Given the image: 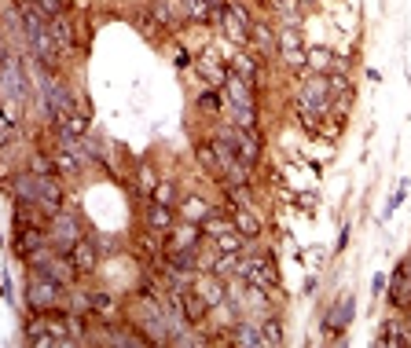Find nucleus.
<instances>
[{"label": "nucleus", "instance_id": "obj_1", "mask_svg": "<svg viewBox=\"0 0 411 348\" xmlns=\"http://www.w3.org/2000/svg\"><path fill=\"white\" fill-rule=\"evenodd\" d=\"M23 34H26V45L37 55L40 66L56 70L59 66V45H56V37H51V29H48V18L40 15L34 4H23Z\"/></svg>", "mask_w": 411, "mask_h": 348}, {"label": "nucleus", "instance_id": "obj_2", "mask_svg": "<svg viewBox=\"0 0 411 348\" xmlns=\"http://www.w3.org/2000/svg\"><path fill=\"white\" fill-rule=\"evenodd\" d=\"M40 99H45V110H48V118L51 121H59V118H67V114L73 110V99H70V92L62 88V84L51 77V70L40 73Z\"/></svg>", "mask_w": 411, "mask_h": 348}, {"label": "nucleus", "instance_id": "obj_3", "mask_svg": "<svg viewBox=\"0 0 411 348\" xmlns=\"http://www.w3.org/2000/svg\"><path fill=\"white\" fill-rule=\"evenodd\" d=\"M30 264L37 268V275H45L51 282H62V286H67V282L73 279V271H78V268H73V260H67L62 253H59V257H56V253H37Z\"/></svg>", "mask_w": 411, "mask_h": 348}, {"label": "nucleus", "instance_id": "obj_4", "mask_svg": "<svg viewBox=\"0 0 411 348\" xmlns=\"http://www.w3.org/2000/svg\"><path fill=\"white\" fill-rule=\"evenodd\" d=\"M59 293H62V282H51V279H45V275H37V279L26 286L30 308H37V312L56 308V304H59Z\"/></svg>", "mask_w": 411, "mask_h": 348}, {"label": "nucleus", "instance_id": "obj_5", "mask_svg": "<svg viewBox=\"0 0 411 348\" xmlns=\"http://www.w3.org/2000/svg\"><path fill=\"white\" fill-rule=\"evenodd\" d=\"M78 242H81L78 220H73L70 213H56V220H51V246H56L59 253H70Z\"/></svg>", "mask_w": 411, "mask_h": 348}, {"label": "nucleus", "instance_id": "obj_6", "mask_svg": "<svg viewBox=\"0 0 411 348\" xmlns=\"http://www.w3.org/2000/svg\"><path fill=\"white\" fill-rule=\"evenodd\" d=\"M220 140H224L246 165L257 162V140H254V132H246V129H239V125H235V129H220Z\"/></svg>", "mask_w": 411, "mask_h": 348}, {"label": "nucleus", "instance_id": "obj_7", "mask_svg": "<svg viewBox=\"0 0 411 348\" xmlns=\"http://www.w3.org/2000/svg\"><path fill=\"white\" fill-rule=\"evenodd\" d=\"M327 96H331V81H327V77H312L301 88V107L312 110V114H323L327 110Z\"/></svg>", "mask_w": 411, "mask_h": 348}, {"label": "nucleus", "instance_id": "obj_8", "mask_svg": "<svg viewBox=\"0 0 411 348\" xmlns=\"http://www.w3.org/2000/svg\"><path fill=\"white\" fill-rule=\"evenodd\" d=\"M224 96H228V107L239 110V107H254V92H250V81H242L239 73L224 77Z\"/></svg>", "mask_w": 411, "mask_h": 348}, {"label": "nucleus", "instance_id": "obj_9", "mask_svg": "<svg viewBox=\"0 0 411 348\" xmlns=\"http://www.w3.org/2000/svg\"><path fill=\"white\" fill-rule=\"evenodd\" d=\"M23 96V73H19V59L4 55V99H19Z\"/></svg>", "mask_w": 411, "mask_h": 348}, {"label": "nucleus", "instance_id": "obj_10", "mask_svg": "<svg viewBox=\"0 0 411 348\" xmlns=\"http://www.w3.org/2000/svg\"><path fill=\"white\" fill-rule=\"evenodd\" d=\"M224 26H228V37H235V40H242V37H250V18H246V12L242 8H224Z\"/></svg>", "mask_w": 411, "mask_h": 348}, {"label": "nucleus", "instance_id": "obj_11", "mask_svg": "<svg viewBox=\"0 0 411 348\" xmlns=\"http://www.w3.org/2000/svg\"><path fill=\"white\" fill-rule=\"evenodd\" d=\"M235 345L239 348H265V330H261L257 323H239L235 326Z\"/></svg>", "mask_w": 411, "mask_h": 348}, {"label": "nucleus", "instance_id": "obj_12", "mask_svg": "<svg viewBox=\"0 0 411 348\" xmlns=\"http://www.w3.org/2000/svg\"><path fill=\"white\" fill-rule=\"evenodd\" d=\"M239 275L250 279L254 286H276V271H272L268 264H261V260H254V264H242Z\"/></svg>", "mask_w": 411, "mask_h": 348}, {"label": "nucleus", "instance_id": "obj_13", "mask_svg": "<svg viewBox=\"0 0 411 348\" xmlns=\"http://www.w3.org/2000/svg\"><path fill=\"white\" fill-rule=\"evenodd\" d=\"M40 242H45V238H40V231L37 227H19V242H15V249H19V257H30V260H34L37 257V253H40Z\"/></svg>", "mask_w": 411, "mask_h": 348}, {"label": "nucleus", "instance_id": "obj_14", "mask_svg": "<svg viewBox=\"0 0 411 348\" xmlns=\"http://www.w3.org/2000/svg\"><path fill=\"white\" fill-rule=\"evenodd\" d=\"M353 297H342L338 304H334L331 312H327V326H331V330H345V326H349V319H353Z\"/></svg>", "mask_w": 411, "mask_h": 348}, {"label": "nucleus", "instance_id": "obj_15", "mask_svg": "<svg viewBox=\"0 0 411 348\" xmlns=\"http://www.w3.org/2000/svg\"><path fill=\"white\" fill-rule=\"evenodd\" d=\"M12 191H15L19 202H37V198H40V180L34 173H30V176H15Z\"/></svg>", "mask_w": 411, "mask_h": 348}, {"label": "nucleus", "instance_id": "obj_16", "mask_svg": "<svg viewBox=\"0 0 411 348\" xmlns=\"http://www.w3.org/2000/svg\"><path fill=\"white\" fill-rule=\"evenodd\" d=\"M70 260H73V268H78V271H92V268H96V249H92V242L81 238L78 246L70 249Z\"/></svg>", "mask_w": 411, "mask_h": 348}, {"label": "nucleus", "instance_id": "obj_17", "mask_svg": "<svg viewBox=\"0 0 411 348\" xmlns=\"http://www.w3.org/2000/svg\"><path fill=\"white\" fill-rule=\"evenodd\" d=\"M40 180V198H37V206H45V213L56 216L59 213V187L56 180H48V176H37Z\"/></svg>", "mask_w": 411, "mask_h": 348}, {"label": "nucleus", "instance_id": "obj_18", "mask_svg": "<svg viewBox=\"0 0 411 348\" xmlns=\"http://www.w3.org/2000/svg\"><path fill=\"white\" fill-rule=\"evenodd\" d=\"M279 48H283V55H287V62H290L294 70H305V55H301L298 34H283V37H279Z\"/></svg>", "mask_w": 411, "mask_h": 348}, {"label": "nucleus", "instance_id": "obj_19", "mask_svg": "<svg viewBox=\"0 0 411 348\" xmlns=\"http://www.w3.org/2000/svg\"><path fill=\"white\" fill-rule=\"evenodd\" d=\"M147 227H154V231H169L173 227V213H169V206H151L147 209Z\"/></svg>", "mask_w": 411, "mask_h": 348}, {"label": "nucleus", "instance_id": "obj_20", "mask_svg": "<svg viewBox=\"0 0 411 348\" xmlns=\"http://www.w3.org/2000/svg\"><path fill=\"white\" fill-rule=\"evenodd\" d=\"M198 297L206 301V308H217V304H220V297H224V286H220L217 279H206L202 286H198Z\"/></svg>", "mask_w": 411, "mask_h": 348}, {"label": "nucleus", "instance_id": "obj_21", "mask_svg": "<svg viewBox=\"0 0 411 348\" xmlns=\"http://www.w3.org/2000/svg\"><path fill=\"white\" fill-rule=\"evenodd\" d=\"M242 238H246V235H242L239 227H235V231H220V235H217V246H220V253H239V249H242Z\"/></svg>", "mask_w": 411, "mask_h": 348}, {"label": "nucleus", "instance_id": "obj_22", "mask_svg": "<svg viewBox=\"0 0 411 348\" xmlns=\"http://www.w3.org/2000/svg\"><path fill=\"white\" fill-rule=\"evenodd\" d=\"M48 29H51V37H56V45H59V48H70V45H73L70 26L62 23V18H48Z\"/></svg>", "mask_w": 411, "mask_h": 348}, {"label": "nucleus", "instance_id": "obj_23", "mask_svg": "<svg viewBox=\"0 0 411 348\" xmlns=\"http://www.w3.org/2000/svg\"><path fill=\"white\" fill-rule=\"evenodd\" d=\"M209 12H213L209 0H184V15L187 18H198V23H202V18H209Z\"/></svg>", "mask_w": 411, "mask_h": 348}, {"label": "nucleus", "instance_id": "obj_24", "mask_svg": "<svg viewBox=\"0 0 411 348\" xmlns=\"http://www.w3.org/2000/svg\"><path fill=\"white\" fill-rule=\"evenodd\" d=\"M235 227H239L246 238H250V235H257V231H261V224H257V220L246 213V209H235Z\"/></svg>", "mask_w": 411, "mask_h": 348}, {"label": "nucleus", "instance_id": "obj_25", "mask_svg": "<svg viewBox=\"0 0 411 348\" xmlns=\"http://www.w3.org/2000/svg\"><path fill=\"white\" fill-rule=\"evenodd\" d=\"M411 337L404 334V326L400 323H386V334H382V345H408Z\"/></svg>", "mask_w": 411, "mask_h": 348}, {"label": "nucleus", "instance_id": "obj_26", "mask_svg": "<svg viewBox=\"0 0 411 348\" xmlns=\"http://www.w3.org/2000/svg\"><path fill=\"white\" fill-rule=\"evenodd\" d=\"M30 4H34L45 18H59V15H62V8H67L62 0H30Z\"/></svg>", "mask_w": 411, "mask_h": 348}, {"label": "nucleus", "instance_id": "obj_27", "mask_svg": "<svg viewBox=\"0 0 411 348\" xmlns=\"http://www.w3.org/2000/svg\"><path fill=\"white\" fill-rule=\"evenodd\" d=\"M184 312H187V319H198V315H202V308H206V301L198 297V293H184Z\"/></svg>", "mask_w": 411, "mask_h": 348}, {"label": "nucleus", "instance_id": "obj_28", "mask_svg": "<svg viewBox=\"0 0 411 348\" xmlns=\"http://www.w3.org/2000/svg\"><path fill=\"white\" fill-rule=\"evenodd\" d=\"M250 34H254V45L261 51H272L276 48V37H272V29H261V26H250Z\"/></svg>", "mask_w": 411, "mask_h": 348}, {"label": "nucleus", "instance_id": "obj_29", "mask_svg": "<svg viewBox=\"0 0 411 348\" xmlns=\"http://www.w3.org/2000/svg\"><path fill=\"white\" fill-rule=\"evenodd\" d=\"M235 73H239L242 81H250V84H254V77H257V70H254V59L239 55V59H235Z\"/></svg>", "mask_w": 411, "mask_h": 348}, {"label": "nucleus", "instance_id": "obj_30", "mask_svg": "<svg viewBox=\"0 0 411 348\" xmlns=\"http://www.w3.org/2000/svg\"><path fill=\"white\" fill-rule=\"evenodd\" d=\"M184 216H187V220H206V216H209V206L198 202V198H191V202L184 206Z\"/></svg>", "mask_w": 411, "mask_h": 348}, {"label": "nucleus", "instance_id": "obj_31", "mask_svg": "<svg viewBox=\"0 0 411 348\" xmlns=\"http://www.w3.org/2000/svg\"><path fill=\"white\" fill-rule=\"evenodd\" d=\"M89 308H96V312H114V304H110L107 293H92V297H89Z\"/></svg>", "mask_w": 411, "mask_h": 348}, {"label": "nucleus", "instance_id": "obj_32", "mask_svg": "<svg viewBox=\"0 0 411 348\" xmlns=\"http://www.w3.org/2000/svg\"><path fill=\"white\" fill-rule=\"evenodd\" d=\"M261 330H265V341H268V345H279V341H283V334H279V323H276V319H268L265 326H261Z\"/></svg>", "mask_w": 411, "mask_h": 348}, {"label": "nucleus", "instance_id": "obj_33", "mask_svg": "<svg viewBox=\"0 0 411 348\" xmlns=\"http://www.w3.org/2000/svg\"><path fill=\"white\" fill-rule=\"evenodd\" d=\"M309 62H312L316 70H327V62H331V51H312Z\"/></svg>", "mask_w": 411, "mask_h": 348}, {"label": "nucleus", "instance_id": "obj_34", "mask_svg": "<svg viewBox=\"0 0 411 348\" xmlns=\"http://www.w3.org/2000/svg\"><path fill=\"white\" fill-rule=\"evenodd\" d=\"M198 107H202V110H217V96H213V92H202V96H198Z\"/></svg>", "mask_w": 411, "mask_h": 348}, {"label": "nucleus", "instance_id": "obj_35", "mask_svg": "<svg viewBox=\"0 0 411 348\" xmlns=\"http://www.w3.org/2000/svg\"><path fill=\"white\" fill-rule=\"evenodd\" d=\"M169 198H173V184H158V202H169Z\"/></svg>", "mask_w": 411, "mask_h": 348}, {"label": "nucleus", "instance_id": "obj_36", "mask_svg": "<svg viewBox=\"0 0 411 348\" xmlns=\"http://www.w3.org/2000/svg\"><path fill=\"white\" fill-rule=\"evenodd\" d=\"M151 187H154V173L147 169V173H140V191H151Z\"/></svg>", "mask_w": 411, "mask_h": 348}, {"label": "nucleus", "instance_id": "obj_37", "mask_svg": "<svg viewBox=\"0 0 411 348\" xmlns=\"http://www.w3.org/2000/svg\"><path fill=\"white\" fill-rule=\"evenodd\" d=\"M67 330H70V337H78V334H81V319H73V315H70V319H67Z\"/></svg>", "mask_w": 411, "mask_h": 348}, {"label": "nucleus", "instance_id": "obj_38", "mask_svg": "<svg viewBox=\"0 0 411 348\" xmlns=\"http://www.w3.org/2000/svg\"><path fill=\"white\" fill-rule=\"evenodd\" d=\"M382 286H386V279H382V275H375V282H371V290L378 293V297H382Z\"/></svg>", "mask_w": 411, "mask_h": 348}, {"label": "nucleus", "instance_id": "obj_39", "mask_svg": "<svg viewBox=\"0 0 411 348\" xmlns=\"http://www.w3.org/2000/svg\"><path fill=\"white\" fill-rule=\"evenodd\" d=\"M404 271H408V275H411V260H408V264H404Z\"/></svg>", "mask_w": 411, "mask_h": 348}]
</instances>
